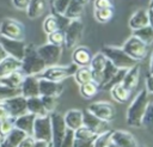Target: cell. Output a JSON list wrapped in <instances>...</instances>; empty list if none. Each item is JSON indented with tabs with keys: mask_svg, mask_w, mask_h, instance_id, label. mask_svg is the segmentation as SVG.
Instances as JSON below:
<instances>
[{
	"mask_svg": "<svg viewBox=\"0 0 153 147\" xmlns=\"http://www.w3.org/2000/svg\"><path fill=\"white\" fill-rule=\"evenodd\" d=\"M148 103H149V99H148L147 90H141L134 97L133 102L130 103V105L127 110L126 121H127L128 125L135 127V128H140L142 125V118L146 112Z\"/></svg>",
	"mask_w": 153,
	"mask_h": 147,
	"instance_id": "cell-1",
	"label": "cell"
},
{
	"mask_svg": "<svg viewBox=\"0 0 153 147\" xmlns=\"http://www.w3.org/2000/svg\"><path fill=\"white\" fill-rule=\"evenodd\" d=\"M47 65L38 55L37 49L32 44H26L25 54L20 60V72L24 75H38L45 69Z\"/></svg>",
	"mask_w": 153,
	"mask_h": 147,
	"instance_id": "cell-2",
	"label": "cell"
},
{
	"mask_svg": "<svg viewBox=\"0 0 153 147\" xmlns=\"http://www.w3.org/2000/svg\"><path fill=\"white\" fill-rule=\"evenodd\" d=\"M103 55L117 68H124V69H129L130 67H133L136 61L133 60L122 48L118 47H114V45H104L102 48Z\"/></svg>",
	"mask_w": 153,
	"mask_h": 147,
	"instance_id": "cell-3",
	"label": "cell"
},
{
	"mask_svg": "<svg viewBox=\"0 0 153 147\" xmlns=\"http://www.w3.org/2000/svg\"><path fill=\"white\" fill-rule=\"evenodd\" d=\"M76 68H78V66L74 65V63H71V65H67V66H59V65L48 66L37 76L42 78V79L56 81V82H62L67 78L73 76L75 71H76Z\"/></svg>",
	"mask_w": 153,
	"mask_h": 147,
	"instance_id": "cell-4",
	"label": "cell"
},
{
	"mask_svg": "<svg viewBox=\"0 0 153 147\" xmlns=\"http://www.w3.org/2000/svg\"><path fill=\"white\" fill-rule=\"evenodd\" d=\"M0 36L10 39L24 41L25 27L19 20L14 18H5L0 23Z\"/></svg>",
	"mask_w": 153,
	"mask_h": 147,
	"instance_id": "cell-5",
	"label": "cell"
},
{
	"mask_svg": "<svg viewBox=\"0 0 153 147\" xmlns=\"http://www.w3.org/2000/svg\"><path fill=\"white\" fill-rule=\"evenodd\" d=\"M50 122H51V146L53 147H60L61 142L63 141L66 133H67V127L63 121V116L56 111H53L49 114Z\"/></svg>",
	"mask_w": 153,
	"mask_h": 147,
	"instance_id": "cell-6",
	"label": "cell"
},
{
	"mask_svg": "<svg viewBox=\"0 0 153 147\" xmlns=\"http://www.w3.org/2000/svg\"><path fill=\"white\" fill-rule=\"evenodd\" d=\"M122 49L136 62L142 61L148 53V45L145 44L142 41H140L137 37H135L134 35H131L123 44Z\"/></svg>",
	"mask_w": 153,
	"mask_h": 147,
	"instance_id": "cell-7",
	"label": "cell"
},
{
	"mask_svg": "<svg viewBox=\"0 0 153 147\" xmlns=\"http://www.w3.org/2000/svg\"><path fill=\"white\" fill-rule=\"evenodd\" d=\"M84 25L80 19H73L66 27L65 32V47L68 49H73L79 43L82 36Z\"/></svg>",
	"mask_w": 153,
	"mask_h": 147,
	"instance_id": "cell-8",
	"label": "cell"
},
{
	"mask_svg": "<svg viewBox=\"0 0 153 147\" xmlns=\"http://www.w3.org/2000/svg\"><path fill=\"white\" fill-rule=\"evenodd\" d=\"M32 136L35 140H41L45 142L51 141V122L49 115L35 118Z\"/></svg>",
	"mask_w": 153,
	"mask_h": 147,
	"instance_id": "cell-9",
	"label": "cell"
},
{
	"mask_svg": "<svg viewBox=\"0 0 153 147\" xmlns=\"http://www.w3.org/2000/svg\"><path fill=\"white\" fill-rule=\"evenodd\" d=\"M36 49L38 55L42 57V60L47 65V67L57 65L62 55V47H57L51 43H45L43 45H39Z\"/></svg>",
	"mask_w": 153,
	"mask_h": 147,
	"instance_id": "cell-10",
	"label": "cell"
},
{
	"mask_svg": "<svg viewBox=\"0 0 153 147\" xmlns=\"http://www.w3.org/2000/svg\"><path fill=\"white\" fill-rule=\"evenodd\" d=\"M86 110L90 111L96 117L103 120V121L110 122L115 117V108H114L112 104H110L108 102H94V103H91L87 106Z\"/></svg>",
	"mask_w": 153,
	"mask_h": 147,
	"instance_id": "cell-11",
	"label": "cell"
},
{
	"mask_svg": "<svg viewBox=\"0 0 153 147\" xmlns=\"http://www.w3.org/2000/svg\"><path fill=\"white\" fill-rule=\"evenodd\" d=\"M0 44L4 47L8 56H12L17 60H22L25 54L26 44L24 41H17V39H10L0 36Z\"/></svg>",
	"mask_w": 153,
	"mask_h": 147,
	"instance_id": "cell-12",
	"label": "cell"
},
{
	"mask_svg": "<svg viewBox=\"0 0 153 147\" xmlns=\"http://www.w3.org/2000/svg\"><path fill=\"white\" fill-rule=\"evenodd\" d=\"M7 110H8V114L11 117L13 118H17L24 114L27 112V108H26V98L22 94H18V96H14V97H11L6 100H4Z\"/></svg>",
	"mask_w": 153,
	"mask_h": 147,
	"instance_id": "cell-13",
	"label": "cell"
},
{
	"mask_svg": "<svg viewBox=\"0 0 153 147\" xmlns=\"http://www.w3.org/2000/svg\"><path fill=\"white\" fill-rule=\"evenodd\" d=\"M82 114H84V127L88 128L90 130H92L97 135H99L102 133H105L108 130H111L110 124H109L108 121H103V120L96 117L94 115H92L87 110L82 111Z\"/></svg>",
	"mask_w": 153,
	"mask_h": 147,
	"instance_id": "cell-14",
	"label": "cell"
},
{
	"mask_svg": "<svg viewBox=\"0 0 153 147\" xmlns=\"http://www.w3.org/2000/svg\"><path fill=\"white\" fill-rule=\"evenodd\" d=\"M97 136L98 135L96 133L82 125L79 129L74 130L73 147H92Z\"/></svg>",
	"mask_w": 153,
	"mask_h": 147,
	"instance_id": "cell-15",
	"label": "cell"
},
{
	"mask_svg": "<svg viewBox=\"0 0 153 147\" xmlns=\"http://www.w3.org/2000/svg\"><path fill=\"white\" fill-rule=\"evenodd\" d=\"M20 94L25 98L39 96V79L37 75H25L20 85Z\"/></svg>",
	"mask_w": 153,
	"mask_h": 147,
	"instance_id": "cell-16",
	"label": "cell"
},
{
	"mask_svg": "<svg viewBox=\"0 0 153 147\" xmlns=\"http://www.w3.org/2000/svg\"><path fill=\"white\" fill-rule=\"evenodd\" d=\"M105 63H106V57L103 55V53H98L94 56H92V60L90 62L88 67L92 73V81L97 82L98 85L102 82Z\"/></svg>",
	"mask_w": 153,
	"mask_h": 147,
	"instance_id": "cell-17",
	"label": "cell"
},
{
	"mask_svg": "<svg viewBox=\"0 0 153 147\" xmlns=\"http://www.w3.org/2000/svg\"><path fill=\"white\" fill-rule=\"evenodd\" d=\"M39 79V96H51V97H59L63 91L62 82H56L47 79Z\"/></svg>",
	"mask_w": 153,
	"mask_h": 147,
	"instance_id": "cell-18",
	"label": "cell"
},
{
	"mask_svg": "<svg viewBox=\"0 0 153 147\" xmlns=\"http://www.w3.org/2000/svg\"><path fill=\"white\" fill-rule=\"evenodd\" d=\"M63 121H65L67 129H71L74 131V130L79 129L80 127L84 125V114L79 109L68 110L63 115Z\"/></svg>",
	"mask_w": 153,
	"mask_h": 147,
	"instance_id": "cell-19",
	"label": "cell"
},
{
	"mask_svg": "<svg viewBox=\"0 0 153 147\" xmlns=\"http://www.w3.org/2000/svg\"><path fill=\"white\" fill-rule=\"evenodd\" d=\"M139 80H140V63L136 62L133 67H130L127 71V73H126V75H124V78H123V80H122L121 84L127 90H129L130 92H133L137 87Z\"/></svg>",
	"mask_w": 153,
	"mask_h": 147,
	"instance_id": "cell-20",
	"label": "cell"
},
{
	"mask_svg": "<svg viewBox=\"0 0 153 147\" xmlns=\"http://www.w3.org/2000/svg\"><path fill=\"white\" fill-rule=\"evenodd\" d=\"M111 141L118 147H139L135 137L130 133L124 130L111 131Z\"/></svg>",
	"mask_w": 153,
	"mask_h": 147,
	"instance_id": "cell-21",
	"label": "cell"
},
{
	"mask_svg": "<svg viewBox=\"0 0 153 147\" xmlns=\"http://www.w3.org/2000/svg\"><path fill=\"white\" fill-rule=\"evenodd\" d=\"M91 60H92V54L88 48L84 45H79L74 48L72 53V61L74 65H76L78 67L90 66Z\"/></svg>",
	"mask_w": 153,
	"mask_h": 147,
	"instance_id": "cell-22",
	"label": "cell"
},
{
	"mask_svg": "<svg viewBox=\"0 0 153 147\" xmlns=\"http://www.w3.org/2000/svg\"><path fill=\"white\" fill-rule=\"evenodd\" d=\"M36 116L26 112L17 118H14V127L23 130L26 135H31L32 136V130H33V122H35Z\"/></svg>",
	"mask_w": 153,
	"mask_h": 147,
	"instance_id": "cell-23",
	"label": "cell"
},
{
	"mask_svg": "<svg viewBox=\"0 0 153 147\" xmlns=\"http://www.w3.org/2000/svg\"><path fill=\"white\" fill-rule=\"evenodd\" d=\"M48 7V0H30L26 7V16L30 19L39 18Z\"/></svg>",
	"mask_w": 153,
	"mask_h": 147,
	"instance_id": "cell-24",
	"label": "cell"
},
{
	"mask_svg": "<svg viewBox=\"0 0 153 147\" xmlns=\"http://www.w3.org/2000/svg\"><path fill=\"white\" fill-rule=\"evenodd\" d=\"M147 25H149L147 10H143V8L137 10L136 12H134V14L129 19V27L131 30H137Z\"/></svg>",
	"mask_w": 153,
	"mask_h": 147,
	"instance_id": "cell-25",
	"label": "cell"
},
{
	"mask_svg": "<svg viewBox=\"0 0 153 147\" xmlns=\"http://www.w3.org/2000/svg\"><path fill=\"white\" fill-rule=\"evenodd\" d=\"M26 108H27V112L35 115L36 117H43V116L49 115V112L44 109L39 96L26 98Z\"/></svg>",
	"mask_w": 153,
	"mask_h": 147,
	"instance_id": "cell-26",
	"label": "cell"
},
{
	"mask_svg": "<svg viewBox=\"0 0 153 147\" xmlns=\"http://www.w3.org/2000/svg\"><path fill=\"white\" fill-rule=\"evenodd\" d=\"M24 74L20 71H14L2 78H0V84L10 88H20V85L24 80Z\"/></svg>",
	"mask_w": 153,
	"mask_h": 147,
	"instance_id": "cell-27",
	"label": "cell"
},
{
	"mask_svg": "<svg viewBox=\"0 0 153 147\" xmlns=\"http://www.w3.org/2000/svg\"><path fill=\"white\" fill-rule=\"evenodd\" d=\"M19 69H20V61L12 56H6L4 60L0 61V78Z\"/></svg>",
	"mask_w": 153,
	"mask_h": 147,
	"instance_id": "cell-28",
	"label": "cell"
},
{
	"mask_svg": "<svg viewBox=\"0 0 153 147\" xmlns=\"http://www.w3.org/2000/svg\"><path fill=\"white\" fill-rule=\"evenodd\" d=\"M84 11V5H81L78 0H71L69 5L67 6L63 16L67 17L68 19L73 20V19H80L81 14Z\"/></svg>",
	"mask_w": 153,
	"mask_h": 147,
	"instance_id": "cell-29",
	"label": "cell"
},
{
	"mask_svg": "<svg viewBox=\"0 0 153 147\" xmlns=\"http://www.w3.org/2000/svg\"><path fill=\"white\" fill-rule=\"evenodd\" d=\"M79 91H80V94H81L82 98H85V99H92V98H94L98 94V92L100 91V88H99V85L97 82L88 81V82H85V84L80 85V90Z\"/></svg>",
	"mask_w": 153,
	"mask_h": 147,
	"instance_id": "cell-30",
	"label": "cell"
},
{
	"mask_svg": "<svg viewBox=\"0 0 153 147\" xmlns=\"http://www.w3.org/2000/svg\"><path fill=\"white\" fill-rule=\"evenodd\" d=\"M110 93H111L112 98H114L116 102H118V103H126V102L129 99L130 94H131V92H130L129 90H127L122 84L115 85V86L110 90Z\"/></svg>",
	"mask_w": 153,
	"mask_h": 147,
	"instance_id": "cell-31",
	"label": "cell"
},
{
	"mask_svg": "<svg viewBox=\"0 0 153 147\" xmlns=\"http://www.w3.org/2000/svg\"><path fill=\"white\" fill-rule=\"evenodd\" d=\"M133 35L147 45L153 43V27L151 25L143 26V27L137 29V30H133Z\"/></svg>",
	"mask_w": 153,
	"mask_h": 147,
	"instance_id": "cell-32",
	"label": "cell"
},
{
	"mask_svg": "<svg viewBox=\"0 0 153 147\" xmlns=\"http://www.w3.org/2000/svg\"><path fill=\"white\" fill-rule=\"evenodd\" d=\"M73 76H74L76 84H79V85H82L85 82L92 81V73H91V69H90L88 66L78 67Z\"/></svg>",
	"mask_w": 153,
	"mask_h": 147,
	"instance_id": "cell-33",
	"label": "cell"
},
{
	"mask_svg": "<svg viewBox=\"0 0 153 147\" xmlns=\"http://www.w3.org/2000/svg\"><path fill=\"white\" fill-rule=\"evenodd\" d=\"M115 10L114 7H106V8H99V10H94V18L98 23L100 24H105L108 22H110L114 17Z\"/></svg>",
	"mask_w": 153,
	"mask_h": 147,
	"instance_id": "cell-34",
	"label": "cell"
},
{
	"mask_svg": "<svg viewBox=\"0 0 153 147\" xmlns=\"http://www.w3.org/2000/svg\"><path fill=\"white\" fill-rule=\"evenodd\" d=\"M127 71H128V69L118 68L117 72L115 73V75H114V76H112L105 85H103V86L100 87V90H103V91H110L115 85L121 84L122 80H123V78H124V75H126V73H127Z\"/></svg>",
	"mask_w": 153,
	"mask_h": 147,
	"instance_id": "cell-35",
	"label": "cell"
},
{
	"mask_svg": "<svg viewBox=\"0 0 153 147\" xmlns=\"http://www.w3.org/2000/svg\"><path fill=\"white\" fill-rule=\"evenodd\" d=\"M147 131L153 133V103H148L146 112L142 118V125Z\"/></svg>",
	"mask_w": 153,
	"mask_h": 147,
	"instance_id": "cell-36",
	"label": "cell"
},
{
	"mask_svg": "<svg viewBox=\"0 0 153 147\" xmlns=\"http://www.w3.org/2000/svg\"><path fill=\"white\" fill-rule=\"evenodd\" d=\"M43 31L48 35L50 32H54L56 30H59V22L57 18L54 14H49L48 17H45V19L43 20Z\"/></svg>",
	"mask_w": 153,
	"mask_h": 147,
	"instance_id": "cell-37",
	"label": "cell"
},
{
	"mask_svg": "<svg viewBox=\"0 0 153 147\" xmlns=\"http://www.w3.org/2000/svg\"><path fill=\"white\" fill-rule=\"evenodd\" d=\"M117 67H115L108 59H106V63H105V67H104V72H103V78H102V82L99 84V88L103 86V85H105L114 75H115V73L117 72Z\"/></svg>",
	"mask_w": 153,
	"mask_h": 147,
	"instance_id": "cell-38",
	"label": "cell"
},
{
	"mask_svg": "<svg viewBox=\"0 0 153 147\" xmlns=\"http://www.w3.org/2000/svg\"><path fill=\"white\" fill-rule=\"evenodd\" d=\"M25 136H26V134H25L23 130H20V129H18V128L14 127L5 139H6L10 143H12L13 146L17 147V146L19 145V142H20Z\"/></svg>",
	"mask_w": 153,
	"mask_h": 147,
	"instance_id": "cell-39",
	"label": "cell"
},
{
	"mask_svg": "<svg viewBox=\"0 0 153 147\" xmlns=\"http://www.w3.org/2000/svg\"><path fill=\"white\" fill-rule=\"evenodd\" d=\"M47 36H48V43H51L57 47L65 45V32L62 30H56L54 32L48 33Z\"/></svg>",
	"mask_w": 153,
	"mask_h": 147,
	"instance_id": "cell-40",
	"label": "cell"
},
{
	"mask_svg": "<svg viewBox=\"0 0 153 147\" xmlns=\"http://www.w3.org/2000/svg\"><path fill=\"white\" fill-rule=\"evenodd\" d=\"M13 128H14V118L13 117H7V118L0 121V137L5 139Z\"/></svg>",
	"mask_w": 153,
	"mask_h": 147,
	"instance_id": "cell-41",
	"label": "cell"
},
{
	"mask_svg": "<svg viewBox=\"0 0 153 147\" xmlns=\"http://www.w3.org/2000/svg\"><path fill=\"white\" fill-rule=\"evenodd\" d=\"M71 0H54L49 6L51 14H63Z\"/></svg>",
	"mask_w": 153,
	"mask_h": 147,
	"instance_id": "cell-42",
	"label": "cell"
},
{
	"mask_svg": "<svg viewBox=\"0 0 153 147\" xmlns=\"http://www.w3.org/2000/svg\"><path fill=\"white\" fill-rule=\"evenodd\" d=\"M111 131L112 130H108L105 133L99 134L96 137L92 147H108V145L111 142Z\"/></svg>",
	"mask_w": 153,
	"mask_h": 147,
	"instance_id": "cell-43",
	"label": "cell"
},
{
	"mask_svg": "<svg viewBox=\"0 0 153 147\" xmlns=\"http://www.w3.org/2000/svg\"><path fill=\"white\" fill-rule=\"evenodd\" d=\"M20 94V88H10L0 84V102H4L11 97Z\"/></svg>",
	"mask_w": 153,
	"mask_h": 147,
	"instance_id": "cell-44",
	"label": "cell"
},
{
	"mask_svg": "<svg viewBox=\"0 0 153 147\" xmlns=\"http://www.w3.org/2000/svg\"><path fill=\"white\" fill-rule=\"evenodd\" d=\"M41 100L43 103L44 109L50 114L53 111H55L56 105H57V98L56 97H51V96H39Z\"/></svg>",
	"mask_w": 153,
	"mask_h": 147,
	"instance_id": "cell-45",
	"label": "cell"
},
{
	"mask_svg": "<svg viewBox=\"0 0 153 147\" xmlns=\"http://www.w3.org/2000/svg\"><path fill=\"white\" fill-rule=\"evenodd\" d=\"M73 137H74V131L71 129H67L66 136L61 142L60 147H73Z\"/></svg>",
	"mask_w": 153,
	"mask_h": 147,
	"instance_id": "cell-46",
	"label": "cell"
},
{
	"mask_svg": "<svg viewBox=\"0 0 153 147\" xmlns=\"http://www.w3.org/2000/svg\"><path fill=\"white\" fill-rule=\"evenodd\" d=\"M94 10L114 7V0H94Z\"/></svg>",
	"mask_w": 153,
	"mask_h": 147,
	"instance_id": "cell-47",
	"label": "cell"
},
{
	"mask_svg": "<svg viewBox=\"0 0 153 147\" xmlns=\"http://www.w3.org/2000/svg\"><path fill=\"white\" fill-rule=\"evenodd\" d=\"M35 139H33V136H31V135H26L20 142H19V145L17 146V147H33V145H35Z\"/></svg>",
	"mask_w": 153,
	"mask_h": 147,
	"instance_id": "cell-48",
	"label": "cell"
},
{
	"mask_svg": "<svg viewBox=\"0 0 153 147\" xmlns=\"http://www.w3.org/2000/svg\"><path fill=\"white\" fill-rule=\"evenodd\" d=\"M29 2H30V0H12L13 7L17 10H20V11H25Z\"/></svg>",
	"mask_w": 153,
	"mask_h": 147,
	"instance_id": "cell-49",
	"label": "cell"
},
{
	"mask_svg": "<svg viewBox=\"0 0 153 147\" xmlns=\"http://www.w3.org/2000/svg\"><path fill=\"white\" fill-rule=\"evenodd\" d=\"M146 90L148 93H153V74L148 73L146 76Z\"/></svg>",
	"mask_w": 153,
	"mask_h": 147,
	"instance_id": "cell-50",
	"label": "cell"
},
{
	"mask_svg": "<svg viewBox=\"0 0 153 147\" xmlns=\"http://www.w3.org/2000/svg\"><path fill=\"white\" fill-rule=\"evenodd\" d=\"M7 117H11L10 114H8V110H7L6 105H5V103L4 102H0V121L5 120Z\"/></svg>",
	"mask_w": 153,
	"mask_h": 147,
	"instance_id": "cell-51",
	"label": "cell"
},
{
	"mask_svg": "<svg viewBox=\"0 0 153 147\" xmlns=\"http://www.w3.org/2000/svg\"><path fill=\"white\" fill-rule=\"evenodd\" d=\"M50 142H45V141H41V140H36L33 147H50Z\"/></svg>",
	"mask_w": 153,
	"mask_h": 147,
	"instance_id": "cell-52",
	"label": "cell"
},
{
	"mask_svg": "<svg viewBox=\"0 0 153 147\" xmlns=\"http://www.w3.org/2000/svg\"><path fill=\"white\" fill-rule=\"evenodd\" d=\"M147 12H148V20H149V25L153 27V6H152V7H148Z\"/></svg>",
	"mask_w": 153,
	"mask_h": 147,
	"instance_id": "cell-53",
	"label": "cell"
},
{
	"mask_svg": "<svg viewBox=\"0 0 153 147\" xmlns=\"http://www.w3.org/2000/svg\"><path fill=\"white\" fill-rule=\"evenodd\" d=\"M0 147H16V146H13L12 143H10L6 139H2V141L0 142Z\"/></svg>",
	"mask_w": 153,
	"mask_h": 147,
	"instance_id": "cell-54",
	"label": "cell"
},
{
	"mask_svg": "<svg viewBox=\"0 0 153 147\" xmlns=\"http://www.w3.org/2000/svg\"><path fill=\"white\" fill-rule=\"evenodd\" d=\"M6 56H8V55H7L6 50L4 49V47H2L1 44H0V61H1V60H4V59H5Z\"/></svg>",
	"mask_w": 153,
	"mask_h": 147,
	"instance_id": "cell-55",
	"label": "cell"
},
{
	"mask_svg": "<svg viewBox=\"0 0 153 147\" xmlns=\"http://www.w3.org/2000/svg\"><path fill=\"white\" fill-rule=\"evenodd\" d=\"M149 73H152V74H153V53H152L151 62H149Z\"/></svg>",
	"mask_w": 153,
	"mask_h": 147,
	"instance_id": "cell-56",
	"label": "cell"
},
{
	"mask_svg": "<svg viewBox=\"0 0 153 147\" xmlns=\"http://www.w3.org/2000/svg\"><path fill=\"white\" fill-rule=\"evenodd\" d=\"M78 1H79L81 5H84V6H85V5H87V4H88V1H90V0H78Z\"/></svg>",
	"mask_w": 153,
	"mask_h": 147,
	"instance_id": "cell-57",
	"label": "cell"
},
{
	"mask_svg": "<svg viewBox=\"0 0 153 147\" xmlns=\"http://www.w3.org/2000/svg\"><path fill=\"white\" fill-rule=\"evenodd\" d=\"M108 147H118V146H117V145H116V143H114V142H112V141H111V142H110V143H109V145H108Z\"/></svg>",
	"mask_w": 153,
	"mask_h": 147,
	"instance_id": "cell-58",
	"label": "cell"
},
{
	"mask_svg": "<svg viewBox=\"0 0 153 147\" xmlns=\"http://www.w3.org/2000/svg\"><path fill=\"white\" fill-rule=\"evenodd\" d=\"M153 6V0H149V7H152Z\"/></svg>",
	"mask_w": 153,
	"mask_h": 147,
	"instance_id": "cell-59",
	"label": "cell"
},
{
	"mask_svg": "<svg viewBox=\"0 0 153 147\" xmlns=\"http://www.w3.org/2000/svg\"><path fill=\"white\" fill-rule=\"evenodd\" d=\"M53 1H54V0H48V5H50V4L53 2Z\"/></svg>",
	"mask_w": 153,
	"mask_h": 147,
	"instance_id": "cell-60",
	"label": "cell"
}]
</instances>
